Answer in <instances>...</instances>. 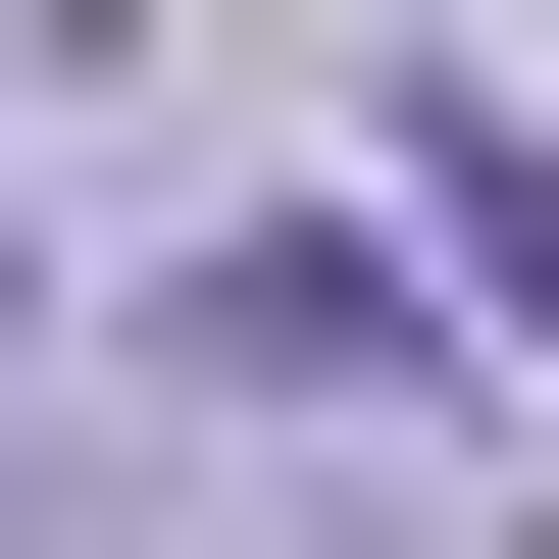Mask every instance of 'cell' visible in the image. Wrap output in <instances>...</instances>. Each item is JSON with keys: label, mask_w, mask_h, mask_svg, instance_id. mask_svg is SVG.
<instances>
[{"label": "cell", "mask_w": 559, "mask_h": 559, "mask_svg": "<svg viewBox=\"0 0 559 559\" xmlns=\"http://www.w3.org/2000/svg\"><path fill=\"white\" fill-rule=\"evenodd\" d=\"M457 254H509V306H559V153H457Z\"/></svg>", "instance_id": "obj_1"}, {"label": "cell", "mask_w": 559, "mask_h": 559, "mask_svg": "<svg viewBox=\"0 0 559 559\" xmlns=\"http://www.w3.org/2000/svg\"><path fill=\"white\" fill-rule=\"evenodd\" d=\"M0 356H51V153H0Z\"/></svg>", "instance_id": "obj_2"}]
</instances>
